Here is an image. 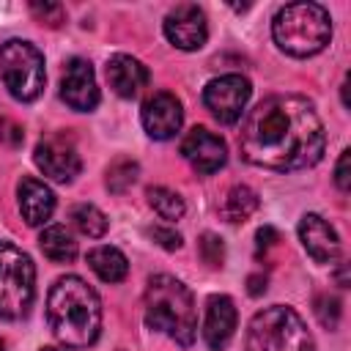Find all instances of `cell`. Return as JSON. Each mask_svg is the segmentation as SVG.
<instances>
[{"label": "cell", "mask_w": 351, "mask_h": 351, "mask_svg": "<svg viewBox=\"0 0 351 351\" xmlns=\"http://www.w3.org/2000/svg\"><path fill=\"white\" fill-rule=\"evenodd\" d=\"M324 148V121L315 104L296 93H280L258 101L239 132V151L244 162L274 173L307 170L321 162Z\"/></svg>", "instance_id": "6da1fadb"}, {"label": "cell", "mask_w": 351, "mask_h": 351, "mask_svg": "<svg viewBox=\"0 0 351 351\" xmlns=\"http://www.w3.org/2000/svg\"><path fill=\"white\" fill-rule=\"evenodd\" d=\"M47 324L58 343L88 348L101 332V302L96 291L77 274L55 280L47 296Z\"/></svg>", "instance_id": "7a4b0ae2"}, {"label": "cell", "mask_w": 351, "mask_h": 351, "mask_svg": "<svg viewBox=\"0 0 351 351\" xmlns=\"http://www.w3.org/2000/svg\"><path fill=\"white\" fill-rule=\"evenodd\" d=\"M145 324L184 348L192 346L197 335L192 291L173 274H154L145 285Z\"/></svg>", "instance_id": "3957f363"}, {"label": "cell", "mask_w": 351, "mask_h": 351, "mask_svg": "<svg viewBox=\"0 0 351 351\" xmlns=\"http://www.w3.org/2000/svg\"><path fill=\"white\" fill-rule=\"evenodd\" d=\"M274 44L293 58L318 55L332 38L329 11L318 3H291L282 5L271 19Z\"/></svg>", "instance_id": "277c9868"}, {"label": "cell", "mask_w": 351, "mask_h": 351, "mask_svg": "<svg viewBox=\"0 0 351 351\" xmlns=\"http://www.w3.org/2000/svg\"><path fill=\"white\" fill-rule=\"evenodd\" d=\"M247 351H315V340L293 307L271 304L252 315Z\"/></svg>", "instance_id": "5b68a950"}, {"label": "cell", "mask_w": 351, "mask_h": 351, "mask_svg": "<svg viewBox=\"0 0 351 351\" xmlns=\"http://www.w3.org/2000/svg\"><path fill=\"white\" fill-rule=\"evenodd\" d=\"M36 296V266L27 252L0 241V318L19 321L30 313Z\"/></svg>", "instance_id": "8992f818"}, {"label": "cell", "mask_w": 351, "mask_h": 351, "mask_svg": "<svg viewBox=\"0 0 351 351\" xmlns=\"http://www.w3.org/2000/svg\"><path fill=\"white\" fill-rule=\"evenodd\" d=\"M0 80L16 101H36L44 90V55L22 38L0 47Z\"/></svg>", "instance_id": "52a82bcc"}, {"label": "cell", "mask_w": 351, "mask_h": 351, "mask_svg": "<svg viewBox=\"0 0 351 351\" xmlns=\"http://www.w3.org/2000/svg\"><path fill=\"white\" fill-rule=\"evenodd\" d=\"M33 162L47 178L58 184H71L82 170L77 143L69 132H49L47 137H41L33 151Z\"/></svg>", "instance_id": "ba28073f"}, {"label": "cell", "mask_w": 351, "mask_h": 351, "mask_svg": "<svg viewBox=\"0 0 351 351\" xmlns=\"http://www.w3.org/2000/svg\"><path fill=\"white\" fill-rule=\"evenodd\" d=\"M250 80L241 74H222L203 88V104L219 123H236L250 101Z\"/></svg>", "instance_id": "9c48e42d"}, {"label": "cell", "mask_w": 351, "mask_h": 351, "mask_svg": "<svg viewBox=\"0 0 351 351\" xmlns=\"http://www.w3.org/2000/svg\"><path fill=\"white\" fill-rule=\"evenodd\" d=\"M165 36L173 47L184 52H195L206 44L208 38V22L200 5L195 3H181L167 11L165 16Z\"/></svg>", "instance_id": "30bf717a"}, {"label": "cell", "mask_w": 351, "mask_h": 351, "mask_svg": "<svg viewBox=\"0 0 351 351\" xmlns=\"http://www.w3.org/2000/svg\"><path fill=\"white\" fill-rule=\"evenodd\" d=\"M60 96L63 101L77 112H90L99 104V85L93 66L85 58H71L63 69L60 80Z\"/></svg>", "instance_id": "8fae6325"}, {"label": "cell", "mask_w": 351, "mask_h": 351, "mask_svg": "<svg viewBox=\"0 0 351 351\" xmlns=\"http://www.w3.org/2000/svg\"><path fill=\"white\" fill-rule=\"evenodd\" d=\"M181 156L203 176L217 173L225 162H228V145L222 137H217L214 132H208L206 126H195L186 132V137L181 140Z\"/></svg>", "instance_id": "7c38bea8"}, {"label": "cell", "mask_w": 351, "mask_h": 351, "mask_svg": "<svg viewBox=\"0 0 351 351\" xmlns=\"http://www.w3.org/2000/svg\"><path fill=\"white\" fill-rule=\"evenodd\" d=\"M181 123H184V110H181V101L173 93L159 90L143 104V126H145L148 137L170 140V137L178 134Z\"/></svg>", "instance_id": "4fadbf2b"}, {"label": "cell", "mask_w": 351, "mask_h": 351, "mask_svg": "<svg viewBox=\"0 0 351 351\" xmlns=\"http://www.w3.org/2000/svg\"><path fill=\"white\" fill-rule=\"evenodd\" d=\"M236 304L225 293H214L206 302V318H203V340L211 351H225L233 332H236Z\"/></svg>", "instance_id": "5bb4252c"}, {"label": "cell", "mask_w": 351, "mask_h": 351, "mask_svg": "<svg viewBox=\"0 0 351 351\" xmlns=\"http://www.w3.org/2000/svg\"><path fill=\"white\" fill-rule=\"evenodd\" d=\"M299 239L315 263H332L340 258V236L321 214H304L299 219Z\"/></svg>", "instance_id": "9a60e30c"}, {"label": "cell", "mask_w": 351, "mask_h": 351, "mask_svg": "<svg viewBox=\"0 0 351 351\" xmlns=\"http://www.w3.org/2000/svg\"><path fill=\"white\" fill-rule=\"evenodd\" d=\"M16 195H19L22 219L27 225L38 228V225H44L52 217V211H55V192L44 181H38L33 176H25L19 181V186H16Z\"/></svg>", "instance_id": "2e32d148"}, {"label": "cell", "mask_w": 351, "mask_h": 351, "mask_svg": "<svg viewBox=\"0 0 351 351\" xmlns=\"http://www.w3.org/2000/svg\"><path fill=\"white\" fill-rule=\"evenodd\" d=\"M148 80H151L148 69L132 55H112L107 60V82L123 99H134L148 85Z\"/></svg>", "instance_id": "e0dca14e"}, {"label": "cell", "mask_w": 351, "mask_h": 351, "mask_svg": "<svg viewBox=\"0 0 351 351\" xmlns=\"http://www.w3.org/2000/svg\"><path fill=\"white\" fill-rule=\"evenodd\" d=\"M258 211V192L250 189L247 184H236L225 192L222 203H219V214L225 222L230 225H239V222H247L252 214Z\"/></svg>", "instance_id": "ac0fdd59"}, {"label": "cell", "mask_w": 351, "mask_h": 351, "mask_svg": "<svg viewBox=\"0 0 351 351\" xmlns=\"http://www.w3.org/2000/svg\"><path fill=\"white\" fill-rule=\"evenodd\" d=\"M88 266L96 271L99 280L104 282H121L129 274V261L121 250L115 247H93L88 252Z\"/></svg>", "instance_id": "d6986e66"}, {"label": "cell", "mask_w": 351, "mask_h": 351, "mask_svg": "<svg viewBox=\"0 0 351 351\" xmlns=\"http://www.w3.org/2000/svg\"><path fill=\"white\" fill-rule=\"evenodd\" d=\"M41 252L52 261V263H71L77 258V241L71 239V233L63 225H49L41 230L38 236Z\"/></svg>", "instance_id": "ffe728a7"}, {"label": "cell", "mask_w": 351, "mask_h": 351, "mask_svg": "<svg viewBox=\"0 0 351 351\" xmlns=\"http://www.w3.org/2000/svg\"><path fill=\"white\" fill-rule=\"evenodd\" d=\"M69 219L71 225L88 236V239H101L107 233V217L101 208H96L93 203H77L71 211H69Z\"/></svg>", "instance_id": "44dd1931"}, {"label": "cell", "mask_w": 351, "mask_h": 351, "mask_svg": "<svg viewBox=\"0 0 351 351\" xmlns=\"http://www.w3.org/2000/svg\"><path fill=\"white\" fill-rule=\"evenodd\" d=\"M148 203H151V208L162 219H181L184 211H186L181 195L173 192V189H167V186H151L148 189Z\"/></svg>", "instance_id": "7402d4cb"}, {"label": "cell", "mask_w": 351, "mask_h": 351, "mask_svg": "<svg viewBox=\"0 0 351 351\" xmlns=\"http://www.w3.org/2000/svg\"><path fill=\"white\" fill-rule=\"evenodd\" d=\"M137 173H140V167H137L134 159H126V156L115 159V162L107 167V189L115 192V195H123V192L137 181Z\"/></svg>", "instance_id": "603a6c76"}, {"label": "cell", "mask_w": 351, "mask_h": 351, "mask_svg": "<svg viewBox=\"0 0 351 351\" xmlns=\"http://www.w3.org/2000/svg\"><path fill=\"white\" fill-rule=\"evenodd\" d=\"M313 310H315V318L321 321V326H326V329H337L343 307H340V299H337L335 293H318Z\"/></svg>", "instance_id": "cb8c5ba5"}, {"label": "cell", "mask_w": 351, "mask_h": 351, "mask_svg": "<svg viewBox=\"0 0 351 351\" xmlns=\"http://www.w3.org/2000/svg\"><path fill=\"white\" fill-rule=\"evenodd\" d=\"M197 247H200V258H203V263H208L211 269H222V261H225V244H222L219 236H214V233H203L200 241H197Z\"/></svg>", "instance_id": "d4e9b609"}, {"label": "cell", "mask_w": 351, "mask_h": 351, "mask_svg": "<svg viewBox=\"0 0 351 351\" xmlns=\"http://www.w3.org/2000/svg\"><path fill=\"white\" fill-rule=\"evenodd\" d=\"M30 14L36 16V22H41L47 27H58L66 19V11L60 3H30Z\"/></svg>", "instance_id": "484cf974"}, {"label": "cell", "mask_w": 351, "mask_h": 351, "mask_svg": "<svg viewBox=\"0 0 351 351\" xmlns=\"http://www.w3.org/2000/svg\"><path fill=\"white\" fill-rule=\"evenodd\" d=\"M145 233H148L159 247H165V250H178V247H181V233L173 230V228H162V225H156V228H148Z\"/></svg>", "instance_id": "4316f807"}, {"label": "cell", "mask_w": 351, "mask_h": 351, "mask_svg": "<svg viewBox=\"0 0 351 351\" xmlns=\"http://www.w3.org/2000/svg\"><path fill=\"white\" fill-rule=\"evenodd\" d=\"M348 162H351V151H348V148H343V154H340V159H337V165H335V184H337V189H340V192H348V189H351Z\"/></svg>", "instance_id": "83f0119b"}, {"label": "cell", "mask_w": 351, "mask_h": 351, "mask_svg": "<svg viewBox=\"0 0 351 351\" xmlns=\"http://www.w3.org/2000/svg\"><path fill=\"white\" fill-rule=\"evenodd\" d=\"M277 241H280V233H277L271 225L258 228V233H255V250H258V255H261V252L266 255L271 247H277Z\"/></svg>", "instance_id": "f1b7e54d"}, {"label": "cell", "mask_w": 351, "mask_h": 351, "mask_svg": "<svg viewBox=\"0 0 351 351\" xmlns=\"http://www.w3.org/2000/svg\"><path fill=\"white\" fill-rule=\"evenodd\" d=\"M0 137L8 143V145H19L22 143V126L19 123H14L11 118H0Z\"/></svg>", "instance_id": "f546056e"}, {"label": "cell", "mask_w": 351, "mask_h": 351, "mask_svg": "<svg viewBox=\"0 0 351 351\" xmlns=\"http://www.w3.org/2000/svg\"><path fill=\"white\" fill-rule=\"evenodd\" d=\"M247 291L252 293V296H261L263 291H266V277L263 274H250V280H247Z\"/></svg>", "instance_id": "4dcf8cb0"}, {"label": "cell", "mask_w": 351, "mask_h": 351, "mask_svg": "<svg viewBox=\"0 0 351 351\" xmlns=\"http://www.w3.org/2000/svg\"><path fill=\"white\" fill-rule=\"evenodd\" d=\"M0 351H5V343H3V340H0Z\"/></svg>", "instance_id": "1f68e13d"}, {"label": "cell", "mask_w": 351, "mask_h": 351, "mask_svg": "<svg viewBox=\"0 0 351 351\" xmlns=\"http://www.w3.org/2000/svg\"><path fill=\"white\" fill-rule=\"evenodd\" d=\"M41 351H55V348H41Z\"/></svg>", "instance_id": "d6a6232c"}]
</instances>
